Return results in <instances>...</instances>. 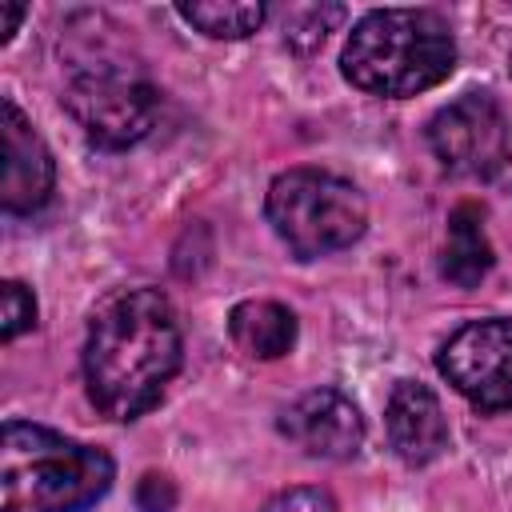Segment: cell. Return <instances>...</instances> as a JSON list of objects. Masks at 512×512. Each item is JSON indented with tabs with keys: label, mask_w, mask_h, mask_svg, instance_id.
Here are the masks:
<instances>
[{
	"label": "cell",
	"mask_w": 512,
	"mask_h": 512,
	"mask_svg": "<svg viewBox=\"0 0 512 512\" xmlns=\"http://www.w3.org/2000/svg\"><path fill=\"white\" fill-rule=\"evenodd\" d=\"M184 356L172 300L160 288H116L88 320L84 388L100 416H144L176 376Z\"/></svg>",
	"instance_id": "obj_1"
},
{
	"label": "cell",
	"mask_w": 512,
	"mask_h": 512,
	"mask_svg": "<svg viewBox=\"0 0 512 512\" xmlns=\"http://www.w3.org/2000/svg\"><path fill=\"white\" fill-rule=\"evenodd\" d=\"M104 448L68 440L44 424L8 420L0 436V512H84L112 488Z\"/></svg>",
	"instance_id": "obj_2"
},
{
	"label": "cell",
	"mask_w": 512,
	"mask_h": 512,
	"mask_svg": "<svg viewBox=\"0 0 512 512\" xmlns=\"http://www.w3.org/2000/svg\"><path fill=\"white\" fill-rule=\"evenodd\" d=\"M344 80L372 96H416L456 68V40L432 8H376L356 20L340 52Z\"/></svg>",
	"instance_id": "obj_3"
},
{
	"label": "cell",
	"mask_w": 512,
	"mask_h": 512,
	"mask_svg": "<svg viewBox=\"0 0 512 512\" xmlns=\"http://www.w3.org/2000/svg\"><path fill=\"white\" fill-rule=\"evenodd\" d=\"M268 224L300 260H316L348 248L364 236L368 204L344 176L320 168H288L268 184Z\"/></svg>",
	"instance_id": "obj_4"
},
{
	"label": "cell",
	"mask_w": 512,
	"mask_h": 512,
	"mask_svg": "<svg viewBox=\"0 0 512 512\" xmlns=\"http://www.w3.org/2000/svg\"><path fill=\"white\" fill-rule=\"evenodd\" d=\"M60 104L92 144L128 148L152 132L160 92L120 64H92L72 72V80L60 92Z\"/></svg>",
	"instance_id": "obj_5"
},
{
	"label": "cell",
	"mask_w": 512,
	"mask_h": 512,
	"mask_svg": "<svg viewBox=\"0 0 512 512\" xmlns=\"http://www.w3.org/2000/svg\"><path fill=\"white\" fill-rule=\"evenodd\" d=\"M428 144L448 172L488 180L508 164L512 128L492 92H464L428 120Z\"/></svg>",
	"instance_id": "obj_6"
},
{
	"label": "cell",
	"mask_w": 512,
	"mask_h": 512,
	"mask_svg": "<svg viewBox=\"0 0 512 512\" xmlns=\"http://www.w3.org/2000/svg\"><path fill=\"white\" fill-rule=\"evenodd\" d=\"M436 368L476 408H512V316H488L456 328L440 344Z\"/></svg>",
	"instance_id": "obj_7"
},
{
	"label": "cell",
	"mask_w": 512,
	"mask_h": 512,
	"mask_svg": "<svg viewBox=\"0 0 512 512\" xmlns=\"http://www.w3.org/2000/svg\"><path fill=\"white\" fill-rule=\"evenodd\" d=\"M280 436L316 460H352L364 444V416L340 388H312L280 412Z\"/></svg>",
	"instance_id": "obj_8"
},
{
	"label": "cell",
	"mask_w": 512,
	"mask_h": 512,
	"mask_svg": "<svg viewBox=\"0 0 512 512\" xmlns=\"http://www.w3.org/2000/svg\"><path fill=\"white\" fill-rule=\"evenodd\" d=\"M0 148H4V176H0L4 212L24 216L44 208L56 184V164L32 120L16 108V100H4L0 108Z\"/></svg>",
	"instance_id": "obj_9"
},
{
	"label": "cell",
	"mask_w": 512,
	"mask_h": 512,
	"mask_svg": "<svg viewBox=\"0 0 512 512\" xmlns=\"http://www.w3.org/2000/svg\"><path fill=\"white\" fill-rule=\"evenodd\" d=\"M384 432H388L392 452L412 468L432 464L448 448L444 408H440L436 392L420 380H400L392 388V396L384 404Z\"/></svg>",
	"instance_id": "obj_10"
},
{
	"label": "cell",
	"mask_w": 512,
	"mask_h": 512,
	"mask_svg": "<svg viewBox=\"0 0 512 512\" xmlns=\"http://www.w3.org/2000/svg\"><path fill=\"white\" fill-rule=\"evenodd\" d=\"M492 268V244L480 204H456L448 212V236L440 252V276L456 288H476Z\"/></svg>",
	"instance_id": "obj_11"
},
{
	"label": "cell",
	"mask_w": 512,
	"mask_h": 512,
	"mask_svg": "<svg viewBox=\"0 0 512 512\" xmlns=\"http://www.w3.org/2000/svg\"><path fill=\"white\" fill-rule=\"evenodd\" d=\"M228 336L252 360H280L296 344V316L276 300H240L228 312Z\"/></svg>",
	"instance_id": "obj_12"
},
{
	"label": "cell",
	"mask_w": 512,
	"mask_h": 512,
	"mask_svg": "<svg viewBox=\"0 0 512 512\" xmlns=\"http://www.w3.org/2000/svg\"><path fill=\"white\" fill-rule=\"evenodd\" d=\"M176 12L192 28H200L204 36H212V40H244L268 16L264 4H244V0H196V4H180Z\"/></svg>",
	"instance_id": "obj_13"
},
{
	"label": "cell",
	"mask_w": 512,
	"mask_h": 512,
	"mask_svg": "<svg viewBox=\"0 0 512 512\" xmlns=\"http://www.w3.org/2000/svg\"><path fill=\"white\" fill-rule=\"evenodd\" d=\"M344 16V8H336V4H328V8H292L288 12V20H284V32H288V40L292 44H300V48H312V44H320L324 36H328V28L336 24Z\"/></svg>",
	"instance_id": "obj_14"
},
{
	"label": "cell",
	"mask_w": 512,
	"mask_h": 512,
	"mask_svg": "<svg viewBox=\"0 0 512 512\" xmlns=\"http://www.w3.org/2000/svg\"><path fill=\"white\" fill-rule=\"evenodd\" d=\"M36 324V296L20 280H4V340H16Z\"/></svg>",
	"instance_id": "obj_15"
},
{
	"label": "cell",
	"mask_w": 512,
	"mask_h": 512,
	"mask_svg": "<svg viewBox=\"0 0 512 512\" xmlns=\"http://www.w3.org/2000/svg\"><path fill=\"white\" fill-rule=\"evenodd\" d=\"M264 512H340V508H336L332 492L304 484V488H284V492H276V496L264 504Z\"/></svg>",
	"instance_id": "obj_16"
},
{
	"label": "cell",
	"mask_w": 512,
	"mask_h": 512,
	"mask_svg": "<svg viewBox=\"0 0 512 512\" xmlns=\"http://www.w3.org/2000/svg\"><path fill=\"white\" fill-rule=\"evenodd\" d=\"M136 504H140V512H172L176 484L168 476H160V472H148L140 480V488H136Z\"/></svg>",
	"instance_id": "obj_17"
},
{
	"label": "cell",
	"mask_w": 512,
	"mask_h": 512,
	"mask_svg": "<svg viewBox=\"0 0 512 512\" xmlns=\"http://www.w3.org/2000/svg\"><path fill=\"white\" fill-rule=\"evenodd\" d=\"M20 20H24V4H0V40H12Z\"/></svg>",
	"instance_id": "obj_18"
}]
</instances>
